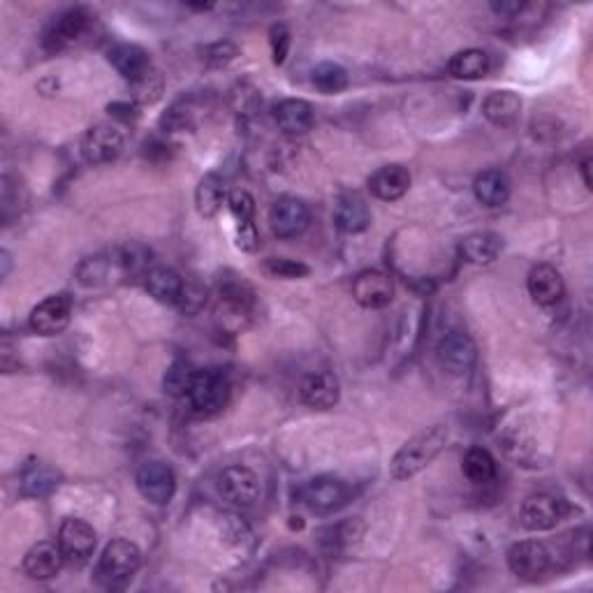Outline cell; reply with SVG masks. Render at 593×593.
<instances>
[{
	"label": "cell",
	"mask_w": 593,
	"mask_h": 593,
	"mask_svg": "<svg viewBox=\"0 0 593 593\" xmlns=\"http://www.w3.org/2000/svg\"><path fill=\"white\" fill-rule=\"evenodd\" d=\"M450 438L448 424H434L420 434H415L411 441L401 445V450L394 455L390 464V473L394 480H408L424 471L445 450Z\"/></svg>",
	"instance_id": "1"
},
{
	"label": "cell",
	"mask_w": 593,
	"mask_h": 593,
	"mask_svg": "<svg viewBox=\"0 0 593 593\" xmlns=\"http://www.w3.org/2000/svg\"><path fill=\"white\" fill-rule=\"evenodd\" d=\"M139 566H142L139 547L126 538H116L102 549L98 568H95V580L105 589H121L133 580Z\"/></svg>",
	"instance_id": "2"
},
{
	"label": "cell",
	"mask_w": 593,
	"mask_h": 593,
	"mask_svg": "<svg viewBox=\"0 0 593 593\" xmlns=\"http://www.w3.org/2000/svg\"><path fill=\"white\" fill-rule=\"evenodd\" d=\"M299 499L306 508L318 512V515H332L341 510L350 499V487L341 478L334 475H318L299 487Z\"/></svg>",
	"instance_id": "3"
},
{
	"label": "cell",
	"mask_w": 593,
	"mask_h": 593,
	"mask_svg": "<svg viewBox=\"0 0 593 593\" xmlns=\"http://www.w3.org/2000/svg\"><path fill=\"white\" fill-rule=\"evenodd\" d=\"M230 399V383L221 371L204 369L195 373L193 387L188 392V401L195 413L216 415L221 413Z\"/></svg>",
	"instance_id": "4"
},
{
	"label": "cell",
	"mask_w": 593,
	"mask_h": 593,
	"mask_svg": "<svg viewBox=\"0 0 593 593\" xmlns=\"http://www.w3.org/2000/svg\"><path fill=\"white\" fill-rule=\"evenodd\" d=\"M554 556L545 543L538 540H522L508 549V566L519 580L536 582L552 568Z\"/></svg>",
	"instance_id": "5"
},
{
	"label": "cell",
	"mask_w": 593,
	"mask_h": 593,
	"mask_svg": "<svg viewBox=\"0 0 593 593\" xmlns=\"http://www.w3.org/2000/svg\"><path fill=\"white\" fill-rule=\"evenodd\" d=\"M436 357L438 364L452 376H464L478 362V348H475L471 336L461 332V329H452L438 341Z\"/></svg>",
	"instance_id": "6"
},
{
	"label": "cell",
	"mask_w": 593,
	"mask_h": 593,
	"mask_svg": "<svg viewBox=\"0 0 593 593\" xmlns=\"http://www.w3.org/2000/svg\"><path fill=\"white\" fill-rule=\"evenodd\" d=\"M218 494L234 508H251L260 499L258 475L246 466H228L218 475Z\"/></svg>",
	"instance_id": "7"
},
{
	"label": "cell",
	"mask_w": 593,
	"mask_h": 593,
	"mask_svg": "<svg viewBox=\"0 0 593 593\" xmlns=\"http://www.w3.org/2000/svg\"><path fill=\"white\" fill-rule=\"evenodd\" d=\"M72 320V297L68 292H58L35 306L28 318V325L35 334L40 336H56L61 334Z\"/></svg>",
	"instance_id": "8"
},
{
	"label": "cell",
	"mask_w": 593,
	"mask_h": 593,
	"mask_svg": "<svg viewBox=\"0 0 593 593\" xmlns=\"http://www.w3.org/2000/svg\"><path fill=\"white\" fill-rule=\"evenodd\" d=\"M123 151V133L114 123H95L82 139V153L89 165H105L119 158Z\"/></svg>",
	"instance_id": "9"
},
{
	"label": "cell",
	"mask_w": 593,
	"mask_h": 593,
	"mask_svg": "<svg viewBox=\"0 0 593 593\" xmlns=\"http://www.w3.org/2000/svg\"><path fill=\"white\" fill-rule=\"evenodd\" d=\"M137 489L149 503L165 505L177 492V475L163 461H146L137 471Z\"/></svg>",
	"instance_id": "10"
},
{
	"label": "cell",
	"mask_w": 593,
	"mask_h": 593,
	"mask_svg": "<svg viewBox=\"0 0 593 593\" xmlns=\"http://www.w3.org/2000/svg\"><path fill=\"white\" fill-rule=\"evenodd\" d=\"M311 223V211L297 197H281L269 209V228L278 239H295Z\"/></svg>",
	"instance_id": "11"
},
{
	"label": "cell",
	"mask_w": 593,
	"mask_h": 593,
	"mask_svg": "<svg viewBox=\"0 0 593 593\" xmlns=\"http://www.w3.org/2000/svg\"><path fill=\"white\" fill-rule=\"evenodd\" d=\"M568 505L563 499H556L552 494H533L522 503L519 519L529 531H549L566 517Z\"/></svg>",
	"instance_id": "12"
},
{
	"label": "cell",
	"mask_w": 593,
	"mask_h": 593,
	"mask_svg": "<svg viewBox=\"0 0 593 593\" xmlns=\"http://www.w3.org/2000/svg\"><path fill=\"white\" fill-rule=\"evenodd\" d=\"M353 297L357 304L364 306V309H385L394 299L392 276L380 272V269H366V272L357 274L353 281Z\"/></svg>",
	"instance_id": "13"
},
{
	"label": "cell",
	"mask_w": 593,
	"mask_h": 593,
	"mask_svg": "<svg viewBox=\"0 0 593 593\" xmlns=\"http://www.w3.org/2000/svg\"><path fill=\"white\" fill-rule=\"evenodd\" d=\"M56 543L61 547L65 559L82 563L93 554L98 536H95L93 526L89 522H84V519H77V517H68L63 519L61 529H58Z\"/></svg>",
	"instance_id": "14"
},
{
	"label": "cell",
	"mask_w": 593,
	"mask_h": 593,
	"mask_svg": "<svg viewBox=\"0 0 593 593\" xmlns=\"http://www.w3.org/2000/svg\"><path fill=\"white\" fill-rule=\"evenodd\" d=\"M526 288H529V295L538 306H554L566 295V283H563L559 269L547 265V262H540L531 269L529 278H526Z\"/></svg>",
	"instance_id": "15"
},
{
	"label": "cell",
	"mask_w": 593,
	"mask_h": 593,
	"mask_svg": "<svg viewBox=\"0 0 593 593\" xmlns=\"http://www.w3.org/2000/svg\"><path fill=\"white\" fill-rule=\"evenodd\" d=\"M299 394H302V401L306 406L316 408V411H329V408L339 404L341 387L339 380H336L332 373L313 371L309 376L302 378Z\"/></svg>",
	"instance_id": "16"
},
{
	"label": "cell",
	"mask_w": 593,
	"mask_h": 593,
	"mask_svg": "<svg viewBox=\"0 0 593 593\" xmlns=\"http://www.w3.org/2000/svg\"><path fill=\"white\" fill-rule=\"evenodd\" d=\"M91 24V14L84 7H70L63 14H58L54 24L49 26L45 35V45L49 49H63L77 42L86 33Z\"/></svg>",
	"instance_id": "17"
},
{
	"label": "cell",
	"mask_w": 593,
	"mask_h": 593,
	"mask_svg": "<svg viewBox=\"0 0 593 593\" xmlns=\"http://www.w3.org/2000/svg\"><path fill=\"white\" fill-rule=\"evenodd\" d=\"M274 121L283 135L299 137V135H306L313 128L316 112H313L311 102L299 100V98H288V100H281L274 107Z\"/></svg>",
	"instance_id": "18"
},
{
	"label": "cell",
	"mask_w": 593,
	"mask_h": 593,
	"mask_svg": "<svg viewBox=\"0 0 593 593\" xmlns=\"http://www.w3.org/2000/svg\"><path fill=\"white\" fill-rule=\"evenodd\" d=\"M107 58L109 63H112V68L119 72L123 79H128L130 84H139L142 79L151 75V58L137 45H128V42L116 45L109 49Z\"/></svg>",
	"instance_id": "19"
},
{
	"label": "cell",
	"mask_w": 593,
	"mask_h": 593,
	"mask_svg": "<svg viewBox=\"0 0 593 593\" xmlns=\"http://www.w3.org/2000/svg\"><path fill=\"white\" fill-rule=\"evenodd\" d=\"M334 225L346 234H362L371 225V209L362 195L343 193L334 204Z\"/></svg>",
	"instance_id": "20"
},
{
	"label": "cell",
	"mask_w": 593,
	"mask_h": 593,
	"mask_svg": "<svg viewBox=\"0 0 593 593\" xmlns=\"http://www.w3.org/2000/svg\"><path fill=\"white\" fill-rule=\"evenodd\" d=\"M411 172L404 165H385L369 177V190L383 202H397L411 188Z\"/></svg>",
	"instance_id": "21"
},
{
	"label": "cell",
	"mask_w": 593,
	"mask_h": 593,
	"mask_svg": "<svg viewBox=\"0 0 593 593\" xmlns=\"http://www.w3.org/2000/svg\"><path fill=\"white\" fill-rule=\"evenodd\" d=\"M61 480V473L51 464H47V461L31 459L21 468V494L31 496V499H45L54 489H58Z\"/></svg>",
	"instance_id": "22"
},
{
	"label": "cell",
	"mask_w": 593,
	"mask_h": 593,
	"mask_svg": "<svg viewBox=\"0 0 593 593\" xmlns=\"http://www.w3.org/2000/svg\"><path fill=\"white\" fill-rule=\"evenodd\" d=\"M63 552L58 543H49V540H42V543L33 545L24 556V573L31 577V580H51V577L58 575V570L63 566Z\"/></svg>",
	"instance_id": "23"
},
{
	"label": "cell",
	"mask_w": 593,
	"mask_h": 593,
	"mask_svg": "<svg viewBox=\"0 0 593 593\" xmlns=\"http://www.w3.org/2000/svg\"><path fill=\"white\" fill-rule=\"evenodd\" d=\"M482 114L499 128H512L522 116V100L512 91H494L482 102Z\"/></svg>",
	"instance_id": "24"
},
{
	"label": "cell",
	"mask_w": 593,
	"mask_h": 593,
	"mask_svg": "<svg viewBox=\"0 0 593 593\" xmlns=\"http://www.w3.org/2000/svg\"><path fill=\"white\" fill-rule=\"evenodd\" d=\"M503 251V239L496 232H473L459 244V255L471 265H492Z\"/></svg>",
	"instance_id": "25"
},
{
	"label": "cell",
	"mask_w": 593,
	"mask_h": 593,
	"mask_svg": "<svg viewBox=\"0 0 593 593\" xmlns=\"http://www.w3.org/2000/svg\"><path fill=\"white\" fill-rule=\"evenodd\" d=\"M146 290L160 304H181L186 283L170 267H153L146 274Z\"/></svg>",
	"instance_id": "26"
},
{
	"label": "cell",
	"mask_w": 593,
	"mask_h": 593,
	"mask_svg": "<svg viewBox=\"0 0 593 593\" xmlns=\"http://www.w3.org/2000/svg\"><path fill=\"white\" fill-rule=\"evenodd\" d=\"M473 193L485 207H501L510 197V179L501 170H485L475 177Z\"/></svg>",
	"instance_id": "27"
},
{
	"label": "cell",
	"mask_w": 593,
	"mask_h": 593,
	"mask_svg": "<svg viewBox=\"0 0 593 593\" xmlns=\"http://www.w3.org/2000/svg\"><path fill=\"white\" fill-rule=\"evenodd\" d=\"M492 68V61L482 49H464L457 51L450 58L448 70L455 79H464V82H473V79H482Z\"/></svg>",
	"instance_id": "28"
},
{
	"label": "cell",
	"mask_w": 593,
	"mask_h": 593,
	"mask_svg": "<svg viewBox=\"0 0 593 593\" xmlns=\"http://www.w3.org/2000/svg\"><path fill=\"white\" fill-rule=\"evenodd\" d=\"M225 181L218 174H204L195 190V207L202 218H214L223 209Z\"/></svg>",
	"instance_id": "29"
},
{
	"label": "cell",
	"mask_w": 593,
	"mask_h": 593,
	"mask_svg": "<svg viewBox=\"0 0 593 593\" xmlns=\"http://www.w3.org/2000/svg\"><path fill=\"white\" fill-rule=\"evenodd\" d=\"M218 297H221V304L228 306L234 316H246L253 306V290L248 288L244 278L234 274L218 281Z\"/></svg>",
	"instance_id": "30"
},
{
	"label": "cell",
	"mask_w": 593,
	"mask_h": 593,
	"mask_svg": "<svg viewBox=\"0 0 593 593\" xmlns=\"http://www.w3.org/2000/svg\"><path fill=\"white\" fill-rule=\"evenodd\" d=\"M461 468H464L466 478L475 485H487L496 478V459L487 448H478V445L466 452Z\"/></svg>",
	"instance_id": "31"
},
{
	"label": "cell",
	"mask_w": 593,
	"mask_h": 593,
	"mask_svg": "<svg viewBox=\"0 0 593 593\" xmlns=\"http://www.w3.org/2000/svg\"><path fill=\"white\" fill-rule=\"evenodd\" d=\"M313 84H316L320 93L336 95L348 89V72L339 63L325 61L316 65V70H313Z\"/></svg>",
	"instance_id": "32"
},
{
	"label": "cell",
	"mask_w": 593,
	"mask_h": 593,
	"mask_svg": "<svg viewBox=\"0 0 593 593\" xmlns=\"http://www.w3.org/2000/svg\"><path fill=\"white\" fill-rule=\"evenodd\" d=\"M195 369L188 362H174L170 369H167L165 378H163V387L170 397H188L190 387H193L195 380Z\"/></svg>",
	"instance_id": "33"
},
{
	"label": "cell",
	"mask_w": 593,
	"mask_h": 593,
	"mask_svg": "<svg viewBox=\"0 0 593 593\" xmlns=\"http://www.w3.org/2000/svg\"><path fill=\"white\" fill-rule=\"evenodd\" d=\"M26 204V190L19 181L12 177H3V195H0V211H3V221H10L17 214H21Z\"/></svg>",
	"instance_id": "34"
},
{
	"label": "cell",
	"mask_w": 593,
	"mask_h": 593,
	"mask_svg": "<svg viewBox=\"0 0 593 593\" xmlns=\"http://www.w3.org/2000/svg\"><path fill=\"white\" fill-rule=\"evenodd\" d=\"M221 529L223 536L228 538V543L234 547L244 549L246 545L253 543V533L248 529V524L241 517L232 515V512H223L221 515Z\"/></svg>",
	"instance_id": "35"
},
{
	"label": "cell",
	"mask_w": 593,
	"mask_h": 593,
	"mask_svg": "<svg viewBox=\"0 0 593 593\" xmlns=\"http://www.w3.org/2000/svg\"><path fill=\"white\" fill-rule=\"evenodd\" d=\"M228 207H230V214L234 216V221L237 223H248L253 221V214H255V200L253 195L248 193V190H232L230 197H228Z\"/></svg>",
	"instance_id": "36"
},
{
	"label": "cell",
	"mask_w": 593,
	"mask_h": 593,
	"mask_svg": "<svg viewBox=\"0 0 593 593\" xmlns=\"http://www.w3.org/2000/svg\"><path fill=\"white\" fill-rule=\"evenodd\" d=\"M265 269L276 278H304V276H309V267L302 265V262L288 260V258H269L265 262Z\"/></svg>",
	"instance_id": "37"
},
{
	"label": "cell",
	"mask_w": 593,
	"mask_h": 593,
	"mask_svg": "<svg viewBox=\"0 0 593 593\" xmlns=\"http://www.w3.org/2000/svg\"><path fill=\"white\" fill-rule=\"evenodd\" d=\"M290 31L285 24H274L272 31H269V45H272V58L276 65H283L285 58H288L290 51Z\"/></svg>",
	"instance_id": "38"
},
{
	"label": "cell",
	"mask_w": 593,
	"mask_h": 593,
	"mask_svg": "<svg viewBox=\"0 0 593 593\" xmlns=\"http://www.w3.org/2000/svg\"><path fill=\"white\" fill-rule=\"evenodd\" d=\"M234 56H237V47L230 42H216L207 49V63L211 68H223V65L234 61Z\"/></svg>",
	"instance_id": "39"
},
{
	"label": "cell",
	"mask_w": 593,
	"mask_h": 593,
	"mask_svg": "<svg viewBox=\"0 0 593 593\" xmlns=\"http://www.w3.org/2000/svg\"><path fill=\"white\" fill-rule=\"evenodd\" d=\"M237 246L241 248V251H246V253L258 251L260 234H258V230H255V223L253 221L237 223Z\"/></svg>",
	"instance_id": "40"
},
{
	"label": "cell",
	"mask_w": 593,
	"mask_h": 593,
	"mask_svg": "<svg viewBox=\"0 0 593 593\" xmlns=\"http://www.w3.org/2000/svg\"><path fill=\"white\" fill-rule=\"evenodd\" d=\"M109 114L114 116H121V119H130V116H135V107L128 105V102H114V105H109Z\"/></svg>",
	"instance_id": "41"
},
{
	"label": "cell",
	"mask_w": 593,
	"mask_h": 593,
	"mask_svg": "<svg viewBox=\"0 0 593 593\" xmlns=\"http://www.w3.org/2000/svg\"><path fill=\"white\" fill-rule=\"evenodd\" d=\"M589 167H591V158L587 156L582 160L580 163V172H582V177H584V186L587 188H591V177H589Z\"/></svg>",
	"instance_id": "42"
}]
</instances>
